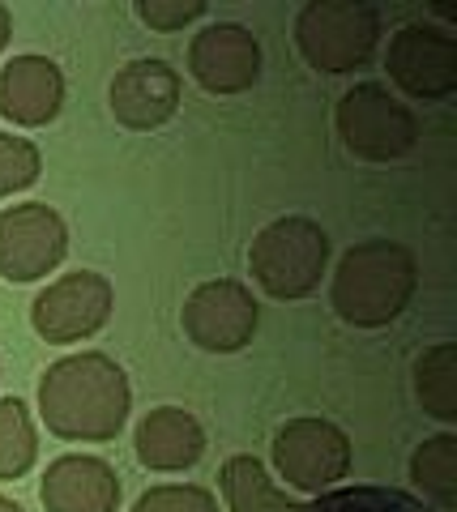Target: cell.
<instances>
[{
	"label": "cell",
	"mask_w": 457,
	"mask_h": 512,
	"mask_svg": "<svg viewBox=\"0 0 457 512\" xmlns=\"http://www.w3.org/2000/svg\"><path fill=\"white\" fill-rule=\"evenodd\" d=\"M133 410L124 367L103 350L56 359L39 380V414L60 440H116Z\"/></svg>",
	"instance_id": "6da1fadb"
},
{
	"label": "cell",
	"mask_w": 457,
	"mask_h": 512,
	"mask_svg": "<svg viewBox=\"0 0 457 512\" xmlns=\"http://www.w3.org/2000/svg\"><path fill=\"white\" fill-rule=\"evenodd\" d=\"M419 265L415 252L398 239H364L342 252L329 286L338 320L355 329H385L393 325L415 299Z\"/></svg>",
	"instance_id": "7a4b0ae2"
},
{
	"label": "cell",
	"mask_w": 457,
	"mask_h": 512,
	"mask_svg": "<svg viewBox=\"0 0 457 512\" xmlns=\"http://www.w3.org/2000/svg\"><path fill=\"white\" fill-rule=\"evenodd\" d=\"M329 265V235L312 218H278L252 235V282L274 299H308Z\"/></svg>",
	"instance_id": "3957f363"
},
{
	"label": "cell",
	"mask_w": 457,
	"mask_h": 512,
	"mask_svg": "<svg viewBox=\"0 0 457 512\" xmlns=\"http://www.w3.org/2000/svg\"><path fill=\"white\" fill-rule=\"evenodd\" d=\"M381 43V13L364 0H308L295 18V47L317 73H355Z\"/></svg>",
	"instance_id": "277c9868"
},
{
	"label": "cell",
	"mask_w": 457,
	"mask_h": 512,
	"mask_svg": "<svg viewBox=\"0 0 457 512\" xmlns=\"http://www.w3.org/2000/svg\"><path fill=\"white\" fill-rule=\"evenodd\" d=\"M338 137L364 163H393L415 150L419 120L381 82H359L338 103Z\"/></svg>",
	"instance_id": "5b68a950"
},
{
	"label": "cell",
	"mask_w": 457,
	"mask_h": 512,
	"mask_svg": "<svg viewBox=\"0 0 457 512\" xmlns=\"http://www.w3.org/2000/svg\"><path fill=\"white\" fill-rule=\"evenodd\" d=\"M112 282L94 269H73V274L56 278L47 291L35 295L30 303V325L47 346H73L99 333L112 316Z\"/></svg>",
	"instance_id": "8992f818"
},
{
	"label": "cell",
	"mask_w": 457,
	"mask_h": 512,
	"mask_svg": "<svg viewBox=\"0 0 457 512\" xmlns=\"http://www.w3.org/2000/svg\"><path fill=\"white\" fill-rule=\"evenodd\" d=\"M274 466L295 491L321 495L351 474V440L329 419H291L274 436Z\"/></svg>",
	"instance_id": "52a82bcc"
},
{
	"label": "cell",
	"mask_w": 457,
	"mask_h": 512,
	"mask_svg": "<svg viewBox=\"0 0 457 512\" xmlns=\"http://www.w3.org/2000/svg\"><path fill=\"white\" fill-rule=\"evenodd\" d=\"M184 338L206 355H235L257 338V299L244 282L214 278L184 299Z\"/></svg>",
	"instance_id": "ba28073f"
},
{
	"label": "cell",
	"mask_w": 457,
	"mask_h": 512,
	"mask_svg": "<svg viewBox=\"0 0 457 512\" xmlns=\"http://www.w3.org/2000/svg\"><path fill=\"white\" fill-rule=\"evenodd\" d=\"M69 227L52 205L22 201L0 214V278L5 282H39L65 261Z\"/></svg>",
	"instance_id": "9c48e42d"
},
{
	"label": "cell",
	"mask_w": 457,
	"mask_h": 512,
	"mask_svg": "<svg viewBox=\"0 0 457 512\" xmlns=\"http://www.w3.org/2000/svg\"><path fill=\"white\" fill-rule=\"evenodd\" d=\"M389 82L415 99H449L457 90V39L440 26L393 30L385 52Z\"/></svg>",
	"instance_id": "30bf717a"
},
{
	"label": "cell",
	"mask_w": 457,
	"mask_h": 512,
	"mask_svg": "<svg viewBox=\"0 0 457 512\" xmlns=\"http://www.w3.org/2000/svg\"><path fill=\"white\" fill-rule=\"evenodd\" d=\"M188 73L210 94H240L261 77V43L240 22H214L188 47Z\"/></svg>",
	"instance_id": "8fae6325"
},
{
	"label": "cell",
	"mask_w": 457,
	"mask_h": 512,
	"mask_svg": "<svg viewBox=\"0 0 457 512\" xmlns=\"http://www.w3.org/2000/svg\"><path fill=\"white\" fill-rule=\"evenodd\" d=\"M112 116L133 133H154L180 111V73L167 60H129L112 77Z\"/></svg>",
	"instance_id": "7c38bea8"
},
{
	"label": "cell",
	"mask_w": 457,
	"mask_h": 512,
	"mask_svg": "<svg viewBox=\"0 0 457 512\" xmlns=\"http://www.w3.org/2000/svg\"><path fill=\"white\" fill-rule=\"evenodd\" d=\"M39 500L47 512H116L120 478L103 457L65 453L47 466L39 483Z\"/></svg>",
	"instance_id": "4fadbf2b"
},
{
	"label": "cell",
	"mask_w": 457,
	"mask_h": 512,
	"mask_svg": "<svg viewBox=\"0 0 457 512\" xmlns=\"http://www.w3.org/2000/svg\"><path fill=\"white\" fill-rule=\"evenodd\" d=\"M65 107V73L47 56H13L0 69V116L26 128L52 124Z\"/></svg>",
	"instance_id": "5bb4252c"
},
{
	"label": "cell",
	"mask_w": 457,
	"mask_h": 512,
	"mask_svg": "<svg viewBox=\"0 0 457 512\" xmlns=\"http://www.w3.org/2000/svg\"><path fill=\"white\" fill-rule=\"evenodd\" d=\"M133 444H137V457L146 470L171 474V470L197 466L201 453H206V431L180 406H154V410H146V419L137 423Z\"/></svg>",
	"instance_id": "9a60e30c"
},
{
	"label": "cell",
	"mask_w": 457,
	"mask_h": 512,
	"mask_svg": "<svg viewBox=\"0 0 457 512\" xmlns=\"http://www.w3.org/2000/svg\"><path fill=\"white\" fill-rule=\"evenodd\" d=\"M218 487H223L227 512H304V504L270 483V474L252 453H235L231 461H223Z\"/></svg>",
	"instance_id": "2e32d148"
},
{
	"label": "cell",
	"mask_w": 457,
	"mask_h": 512,
	"mask_svg": "<svg viewBox=\"0 0 457 512\" xmlns=\"http://www.w3.org/2000/svg\"><path fill=\"white\" fill-rule=\"evenodd\" d=\"M411 483L423 495V504H436L440 512L457 508V436L440 431V436L423 440L411 457Z\"/></svg>",
	"instance_id": "e0dca14e"
},
{
	"label": "cell",
	"mask_w": 457,
	"mask_h": 512,
	"mask_svg": "<svg viewBox=\"0 0 457 512\" xmlns=\"http://www.w3.org/2000/svg\"><path fill=\"white\" fill-rule=\"evenodd\" d=\"M415 393L419 406L436 423H457V346L440 342L428 346L415 363Z\"/></svg>",
	"instance_id": "ac0fdd59"
},
{
	"label": "cell",
	"mask_w": 457,
	"mask_h": 512,
	"mask_svg": "<svg viewBox=\"0 0 457 512\" xmlns=\"http://www.w3.org/2000/svg\"><path fill=\"white\" fill-rule=\"evenodd\" d=\"M304 512H432L419 495L398 491V487H376V483H355V487H329L321 491Z\"/></svg>",
	"instance_id": "d6986e66"
},
{
	"label": "cell",
	"mask_w": 457,
	"mask_h": 512,
	"mask_svg": "<svg viewBox=\"0 0 457 512\" xmlns=\"http://www.w3.org/2000/svg\"><path fill=\"white\" fill-rule=\"evenodd\" d=\"M39 461V436L22 397H0V483L30 474Z\"/></svg>",
	"instance_id": "ffe728a7"
},
{
	"label": "cell",
	"mask_w": 457,
	"mask_h": 512,
	"mask_svg": "<svg viewBox=\"0 0 457 512\" xmlns=\"http://www.w3.org/2000/svg\"><path fill=\"white\" fill-rule=\"evenodd\" d=\"M43 171V158H39V146L26 137H13L0 128V197L9 192H22L39 180Z\"/></svg>",
	"instance_id": "44dd1931"
},
{
	"label": "cell",
	"mask_w": 457,
	"mask_h": 512,
	"mask_svg": "<svg viewBox=\"0 0 457 512\" xmlns=\"http://www.w3.org/2000/svg\"><path fill=\"white\" fill-rule=\"evenodd\" d=\"M133 512H218V500L206 487L193 483H167V487H150Z\"/></svg>",
	"instance_id": "7402d4cb"
},
{
	"label": "cell",
	"mask_w": 457,
	"mask_h": 512,
	"mask_svg": "<svg viewBox=\"0 0 457 512\" xmlns=\"http://www.w3.org/2000/svg\"><path fill=\"white\" fill-rule=\"evenodd\" d=\"M137 13L150 30H184L193 18L206 13V0H137Z\"/></svg>",
	"instance_id": "603a6c76"
},
{
	"label": "cell",
	"mask_w": 457,
	"mask_h": 512,
	"mask_svg": "<svg viewBox=\"0 0 457 512\" xmlns=\"http://www.w3.org/2000/svg\"><path fill=\"white\" fill-rule=\"evenodd\" d=\"M9 30H13V22H9V9L0 5V52H5V43H9Z\"/></svg>",
	"instance_id": "cb8c5ba5"
},
{
	"label": "cell",
	"mask_w": 457,
	"mask_h": 512,
	"mask_svg": "<svg viewBox=\"0 0 457 512\" xmlns=\"http://www.w3.org/2000/svg\"><path fill=\"white\" fill-rule=\"evenodd\" d=\"M0 512H26L18 500H9V495H0Z\"/></svg>",
	"instance_id": "d4e9b609"
}]
</instances>
